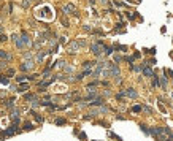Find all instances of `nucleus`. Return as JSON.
I'll list each match as a JSON object with an SVG mask.
<instances>
[{
    "instance_id": "5",
    "label": "nucleus",
    "mask_w": 173,
    "mask_h": 141,
    "mask_svg": "<svg viewBox=\"0 0 173 141\" xmlns=\"http://www.w3.org/2000/svg\"><path fill=\"white\" fill-rule=\"evenodd\" d=\"M21 40H22V43H24L26 46L30 45V37L27 35V32H22V35H21Z\"/></svg>"
},
{
    "instance_id": "4",
    "label": "nucleus",
    "mask_w": 173,
    "mask_h": 141,
    "mask_svg": "<svg viewBox=\"0 0 173 141\" xmlns=\"http://www.w3.org/2000/svg\"><path fill=\"white\" fill-rule=\"evenodd\" d=\"M64 13H73V14H78L76 10H75V6H73L72 3H68V5H65V6H64Z\"/></svg>"
},
{
    "instance_id": "8",
    "label": "nucleus",
    "mask_w": 173,
    "mask_h": 141,
    "mask_svg": "<svg viewBox=\"0 0 173 141\" xmlns=\"http://www.w3.org/2000/svg\"><path fill=\"white\" fill-rule=\"evenodd\" d=\"M143 75H145V76H154V73H153V70L149 68V67H143Z\"/></svg>"
},
{
    "instance_id": "11",
    "label": "nucleus",
    "mask_w": 173,
    "mask_h": 141,
    "mask_svg": "<svg viewBox=\"0 0 173 141\" xmlns=\"http://www.w3.org/2000/svg\"><path fill=\"white\" fill-rule=\"evenodd\" d=\"M0 59H5V60H11V56H10V54H7V52H5V51H2V49H0Z\"/></svg>"
},
{
    "instance_id": "24",
    "label": "nucleus",
    "mask_w": 173,
    "mask_h": 141,
    "mask_svg": "<svg viewBox=\"0 0 173 141\" xmlns=\"http://www.w3.org/2000/svg\"><path fill=\"white\" fill-rule=\"evenodd\" d=\"M0 83H2V84H8L10 81H8V79H7L5 76H2V75H0Z\"/></svg>"
},
{
    "instance_id": "1",
    "label": "nucleus",
    "mask_w": 173,
    "mask_h": 141,
    "mask_svg": "<svg viewBox=\"0 0 173 141\" xmlns=\"http://www.w3.org/2000/svg\"><path fill=\"white\" fill-rule=\"evenodd\" d=\"M103 51H105V46L102 45L100 41H99V43H92V45H91V52L95 54V56H100Z\"/></svg>"
},
{
    "instance_id": "16",
    "label": "nucleus",
    "mask_w": 173,
    "mask_h": 141,
    "mask_svg": "<svg viewBox=\"0 0 173 141\" xmlns=\"http://www.w3.org/2000/svg\"><path fill=\"white\" fill-rule=\"evenodd\" d=\"M157 86H159V78L154 75L153 76V87H157Z\"/></svg>"
},
{
    "instance_id": "18",
    "label": "nucleus",
    "mask_w": 173,
    "mask_h": 141,
    "mask_svg": "<svg viewBox=\"0 0 173 141\" xmlns=\"http://www.w3.org/2000/svg\"><path fill=\"white\" fill-rule=\"evenodd\" d=\"M94 64H95V62H89V60H87V62H84V64H83V67H84V68H91Z\"/></svg>"
},
{
    "instance_id": "26",
    "label": "nucleus",
    "mask_w": 173,
    "mask_h": 141,
    "mask_svg": "<svg viewBox=\"0 0 173 141\" xmlns=\"http://www.w3.org/2000/svg\"><path fill=\"white\" fill-rule=\"evenodd\" d=\"M111 52H113V48H105V54H106V56H110Z\"/></svg>"
},
{
    "instance_id": "33",
    "label": "nucleus",
    "mask_w": 173,
    "mask_h": 141,
    "mask_svg": "<svg viewBox=\"0 0 173 141\" xmlns=\"http://www.w3.org/2000/svg\"><path fill=\"white\" fill-rule=\"evenodd\" d=\"M32 2H35V0H32Z\"/></svg>"
},
{
    "instance_id": "9",
    "label": "nucleus",
    "mask_w": 173,
    "mask_h": 141,
    "mask_svg": "<svg viewBox=\"0 0 173 141\" xmlns=\"http://www.w3.org/2000/svg\"><path fill=\"white\" fill-rule=\"evenodd\" d=\"M35 127H33V124H32V122H24V127H22V130H29V132H30V130H33Z\"/></svg>"
},
{
    "instance_id": "7",
    "label": "nucleus",
    "mask_w": 173,
    "mask_h": 141,
    "mask_svg": "<svg viewBox=\"0 0 173 141\" xmlns=\"http://www.w3.org/2000/svg\"><path fill=\"white\" fill-rule=\"evenodd\" d=\"M78 48H80V43H78V41H73L72 45H70V51H68V52H70V54H75Z\"/></svg>"
},
{
    "instance_id": "31",
    "label": "nucleus",
    "mask_w": 173,
    "mask_h": 141,
    "mask_svg": "<svg viewBox=\"0 0 173 141\" xmlns=\"http://www.w3.org/2000/svg\"><path fill=\"white\" fill-rule=\"evenodd\" d=\"M78 43H80V46H86V41H84V40H80Z\"/></svg>"
},
{
    "instance_id": "29",
    "label": "nucleus",
    "mask_w": 173,
    "mask_h": 141,
    "mask_svg": "<svg viewBox=\"0 0 173 141\" xmlns=\"http://www.w3.org/2000/svg\"><path fill=\"white\" fill-rule=\"evenodd\" d=\"M121 60H122V59H121V56H114V62H116V64H118V62H121Z\"/></svg>"
},
{
    "instance_id": "30",
    "label": "nucleus",
    "mask_w": 173,
    "mask_h": 141,
    "mask_svg": "<svg viewBox=\"0 0 173 141\" xmlns=\"http://www.w3.org/2000/svg\"><path fill=\"white\" fill-rule=\"evenodd\" d=\"M8 75H10V76H13V75H14V70L10 68V70H8Z\"/></svg>"
},
{
    "instance_id": "22",
    "label": "nucleus",
    "mask_w": 173,
    "mask_h": 141,
    "mask_svg": "<svg viewBox=\"0 0 173 141\" xmlns=\"http://www.w3.org/2000/svg\"><path fill=\"white\" fill-rule=\"evenodd\" d=\"M160 86H162V89H167V79L165 78H162L160 79Z\"/></svg>"
},
{
    "instance_id": "6",
    "label": "nucleus",
    "mask_w": 173,
    "mask_h": 141,
    "mask_svg": "<svg viewBox=\"0 0 173 141\" xmlns=\"http://www.w3.org/2000/svg\"><path fill=\"white\" fill-rule=\"evenodd\" d=\"M16 127H18L16 124H11V125H10V128L7 130V135H8V136H11V135H14L16 132H18V128H16Z\"/></svg>"
},
{
    "instance_id": "13",
    "label": "nucleus",
    "mask_w": 173,
    "mask_h": 141,
    "mask_svg": "<svg viewBox=\"0 0 173 141\" xmlns=\"http://www.w3.org/2000/svg\"><path fill=\"white\" fill-rule=\"evenodd\" d=\"M30 114H33V117H35V121H37V122H43V117L40 114H37L35 111H30Z\"/></svg>"
},
{
    "instance_id": "20",
    "label": "nucleus",
    "mask_w": 173,
    "mask_h": 141,
    "mask_svg": "<svg viewBox=\"0 0 173 141\" xmlns=\"http://www.w3.org/2000/svg\"><path fill=\"white\" fill-rule=\"evenodd\" d=\"M140 128H141L143 132H145V133H149V128H148V127L145 125V124H140Z\"/></svg>"
},
{
    "instance_id": "15",
    "label": "nucleus",
    "mask_w": 173,
    "mask_h": 141,
    "mask_svg": "<svg viewBox=\"0 0 173 141\" xmlns=\"http://www.w3.org/2000/svg\"><path fill=\"white\" fill-rule=\"evenodd\" d=\"M11 116L13 117H19V109H18V108H13L11 109Z\"/></svg>"
},
{
    "instance_id": "28",
    "label": "nucleus",
    "mask_w": 173,
    "mask_h": 141,
    "mask_svg": "<svg viewBox=\"0 0 173 141\" xmlns=\"http://www.w3.org/2000/svg\"><path fill=\"white\" fill-rule=\"evenodd\" d=\"M24 79H26V75H21V76H18V81H19V83H22Z\"/></svg>"
},
{
    "instance_id": "21",
    "label": "nucleus",
    "mask_w": 173,
    "mask_h": 141,
    "mask_svg": "<svg viewBox=\"0 0 173 141\" xmlns=\"http://www.w3.org/2000/svg\"><path fill=\"white\" fill-rule=\"evenodd\" d=\"M7 40H8V38H7V35H5L3 32H2V33H0V43H5Z\"/></svg>"
},
{
    "instance_id": "27",
    "label": "nucleus",
    "mask_w": 173,
    "mask_h": 141,
    "mask_svg": "<svg viewBox=\"0 0 173 141\" xmlns=\"http://www.w3.org/2000/svg\"><path fill=\"white\" fill-rule=\"evenodd\" d=\"M143 109L146 111L148 114H153V109H151V108H148V106H143Z\"/></svg>"
},
{
    "instance_id": "10",
    "label": "nucleus",
    "mask_w": 173,
    "mask_h": 141,
    "mask_svg": "<svg viewBox=\"0 0 173 141\" xmlns=\"http://www.w3.org/2000/svg\"><path fill=\"white\" fill-rule=\"evenodd\" d=\"M14 102H16L14 98H8V100H5V102H3V105H5L7 108H13V105H14Z\"/></svg>"
},
{
    "instance_id": "17",
    "label": "nucleus",
    "mask_w": 173,
    "mask_h": 141,
    "mask_svg": "<svg viewBox=\"0 0 173 141\" xmlns=\"http://www.w3.org/2000/svg\"><path fill=\"white\" fill-rule=\"evenodd\" d=\"M27 89H29V84H21V86H19V89H18V90H19V92H26Z\"/></svg>"
},
{
    "instance_id": "3",
    "label": "nucleus",
    "mask_w": 173,
    "mask_h": 141,
    "mask_svg": "<svg viewBox=\"0 0 173 141\" xmlns=\"http://www.w3.org/2000/svg\"><path fill=\"white\" fill-rule=\"evenodd\" d=\"M126 95L130 97V98H137V97H138V94H137V90H135V89L129 87V89H126Z\"/></svg>"
},
{
    "instance_id": "32",
    "label": "nucleus",
    "mask_w": 173,
    "mask_h": 141,
    "mask_svg": "<svg viewBox=\"0 0 173 141\" xmlns=\"http://www.w3.org/2000/svg\"><path fill=\"white\" fill-rule=\"evenodd\" d=\"M2 114H3V113H0V116H2Z\"/></svg>"
},
{
    "instance_id": "14",
    "label": "nucleus",
    "mask_w": 173,
    "mask_h": 141,
    "mask_svg": "<svg viewBox=\"0 0 173 141\" xmlns=\"http://www.w3.org/2000/svg\"><path fill=\"white\" fill-rule=\"evenodd\" d=\"M46 52H48V51H46ZM46 52H38V54H37V57H35V59H37V60H38V62H41L43 59H45V56H46Z\"/></svg>"
},
{
    "instance_id": "25",
    "label": "nucleus",
    "mask_w": 173,
    "mask_h": 141,
    "mask_svg": "<svg viewBox=\"0 0 173 141\" xmlns=\"http://www.w3.org/2000/svg\"><path fill=\"white\" fill-rule=\"evenodd\" d=\"M56 124H57V125H64V124H65V119H57Z\"/></svg>"
},
{
    "instance_id": "34",
    "label": "nucleus",
    "mask_w": 173,
    "mask_h": 141,
    "mask_svg": "<svg viewBox=\"0 0 173 141\" xmlns=\"http://www.w3.org/2000/svg\"><path fill=\"white\" fill-rule=\"evenodd\" d=\"M172 97H173V95H172Z\"/></svg>"
},
{
    "instance_id": "12",
    "label": "nucleus",
    "mask_w": 173,
    "mask_h": 141,
    "mask_svg": "<svg viewBox=\"0 0 173 141\" xmlns=\"http://www.w3.org/2000/svg\"><path fill=\"white\" fill-rule=\"evenodd\" d=\"M29 100V102H37V95H33V94H26V102Z\"/></svg>"
},
{
    "instance_id": "2",
    "label": "nucleus",
    "mask_w": 173,
    "mask_h": 141,
    "mask_svg": "<svg viewBox=\"0 0 173 141\" xmlns=\"http://www.w3.org/2000/svg\"><path fill=\"white\" fill-rule=\"evenodd\" d=\"M110 75H111L113 78H116V76L121 75V70H119V67H118L116 64H110Z\"/></svg>"
},
{
    "instance_id": "19",
    "label": "nucleus",
    "mask_w": 173,
    "mask_h": 141,
    "mask_svg": "<svg viewBox=\"0 0 173 141\" xmlns=\"http://www.w3.org/2000/svg\"><path fill=\"white\" fill-rule=\"evenodd\" d=\"M102 76L103 78H110L111 75H110V70H102Z\"/></svg>"
},
{
    "instance_id": "23",
    "label": "nucleus",
    "mask_w": 173,
    "mask_h": 141,
    "mask_svg": "<svg viewBox=\"0 0 173 141\" xmlns=\"http://www.w3.org/2000/svg\"><path fill=\"white\" fill-rule=\"evenodd\" d=\"M143 109V106H138V105H137V106H133L132 108V111H133V113H140V111Z\"/></svg>"
}]
</instances>
